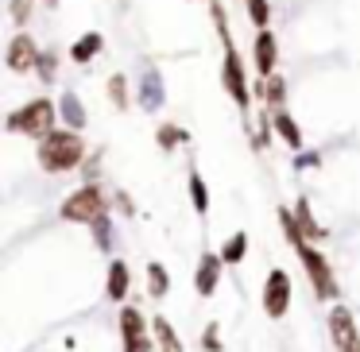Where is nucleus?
<instances>
[{"label": "nucleus", "mask_w": 360, "mask_h": 352, "mask_svg": "<svg viewBox=\"0 0 360 352\" xmlns=\"http://www.w3.org/2000/svg\"><path fill=\"white\" fill-rule=\"evenodd\" d=\"M279 217H283V228H287V236H290V244H295L298 259H302V267L310 271L318 298H333V294H337V282H333V271H329V263L321 259V252L310 248V240L302 236V228H298V217H295V213L279 209Z\"/></svg>", "instance_id": "1"}, {"label": "nucleus", "mask_w": 360, "mask_h": 352, "mask_svg": "<svg viewBox=\"0 0 360 352\" xmlns=\"http://www.w3.org/2000/svg\"><path fill=\"white\" fill-rule=\"evenodd\" d=\"M86 148H82L78 132H51L47 140L39 143V163L43 171H74L82 163Z\"/></svg>", "instance_id": "2"}, {"label": "nucleus", "mask_w": 360, "mask_h": 352, "mask_svg": "<svg viewBox=\"0 0 360 352\" xmlns=\"http://www.w3.org/2000/svg\"><path fill=\"white\" fill-rule=\"evenodd\" d=\"M213 20H217L221 39H225V86H229V93H233V101L248 112V82H244V63H240V55H236L233 39H229V32H225V12H221L217 0H213Z\"/></svg>", "instance_id": "3"}, {"label": "nucleus", "mask_w": 360, "mask_h": 352, "mask_svg": "<svg viewBox=\"0 0 360 352\" xmlns=\"http://www.w3.org/2000/svg\"><path fill=\"white\" fill-rule=\"evenodd\" d=\"M51 124H55V105L51 101H32L27 109H20V112H12L8 117V128L12 132H24V136H43L47 140L51 136Z\"/></svg>", "instance_id": "4"}, {"label": "nucleus", "mask_w": 360, "mask_h": 352, "mask_svg": "<svg viewBox=\"0 0 360 352\" xmlns=\"http://www.w3.org/2000/svg\"><path fill=\"white\" fill-rule=\"evenodd\" d=\"M63 217L66 221H78V225H97L105 217V197L97 186H82L78 194H70L63 202Z\"/></svg>", "instance_id": "5"}, {"label": "nucleus", "mask_w": 360, "mask_h": 352, "mask_svg": "<svg viewBox=\"0 0 360 352\" xmlns=\"http://www.w3.org/2000/svg\"><path fill=\"white\" fill-rule=\"evenodd\" d=\"M264 310L267 318H283L290 310V275L283 267H275L267 275V287H264Z\"/></svg>", "instance_id": "6"}, {"label": "nucleus", "mask_w": 360, "mask_h": 352, "mask_svg": "<svg viewBox=\"0 0 360 352\" xmlns=\"http://www.w3.org/2000/svg\"><path fill=\"white\" fill-rule=\"evenodd\" d=\"M120 337H124V352H151L148 341V321L136 306H124L120 310Z\"/></svg>", "instance_id": "7"}, {"label": "nucleus", "mask_w": 360, "mask_h": 352, "mask_svg": "<svg viewBox=\"0 0 360 352\" xmlns=\"http://www.w3.org/2000/svg\"><path fill=\"white\" fill-rule=\"evenodd\" d=\"M329 337L341 352H360V333H356V321L345 306H333L329 310Z\"/></svg>", "instance_id": "8"}, {"label": "nucleus", "mask_w": 360, "mask_h": 352, "mask_svg": "<svg viewBox=\"0 0 360 352\" xmlns=\"http://www.w3.org/2000/svg\"><path fill=\"white\" fill-rule=\"evenodd\" d=\"M221 267H225L221 252H205V256H202V263H198V275H194V287H198V294H202V298H210L213 290H217Z\"/></svg>", "instance_id": "9"}, {"label": "nucleus", "mask_w": 360, "mask_h": 352, "mask_svg": "<svg viewBox=\"0 0 360 352\" xmlns=\"http://www.w3.org/2000/svg\"><path fill=\"white\" fill-rule=\"evenodd\" d=\"M8 66L16 74H24V70H32V66H35V43H32V35H16V39L8 43Z\"/></svg>", "instance_id": "10"}, {"label": "nucleus", "mask_w": 360, "mask_h": 352, "mask_svg": "<svg viewBox=\"0 0 360 352\" xmlns=\"http://www.w3.org/2000/svg\"><path fill=\"white\" fill-rule=\"evenodd\" d=\"M275 63H279L275 35H271V32H259V39H256V70L264 74V78H271V74H275Z\"/></svg>", "instance_id": "11"}, {"label": "nucleus", "mask_w": 360, "mask_h": 352, "mask_svg": "<svg viewBox=\"0 0 360 352\" xmlns=\"http://www.w3.org/2000/svg\"><path fill=\"white\" fill-rule=\"evenodd\" d=\"M128 282H132V275H128V263H112L109 267V298L112 302H124V294H128Z\"/></svg>", "instance_id": "12"}, {"label": "nucleus", "mask_w": 360, "mask_h": 352, "mask_svg": "<svg viewBox=\"0 0 360 352\" xmlns=\"http://www.w3.org/2000/svg\"><path fill=\"white\" fill-rule=\"evenodd\" d=\"M143 105H148L151 112L163 105V82H159L155 70H143Z\"/></svg>", "instance_id": "13"}, {"label": "nucleus", "mask_w": 360, "mask_h": 352, "mask_svg": "<svg viewBox=\"0 0 360 352\" xmlns=\"http://www.w3.org/2000/svg\"><path fill=\"white\" fill-rule=\"evenodd\" d=\"M97 51H101V35H97V32H89V35H82V39L74 43L70 58H74V63H89V58H94Z\"/></svg>", "instance_id": "14"}, {"label": "nucleus", "mask_w": 360, "mask_h": 352, "mask_svg": "<svg viewBox=\"0 0 360 352\" xmlns=\"http://www.w3.org/2000/svg\"><path fill=\"white\" fill-rule=\"evenodd\" d=\"M155 337H159V348H163V352H182L179 333L171 329V321H167V318H155Z\"/></svg>", "instance_id": "15"}, {"label": "nucleus", "mask_w": 360, "mask_h": 352, "mask_svg": "<svg viewBox=\"0 0 360 352\" xmlns=\"http://www.w3.org/2000/svg\"><path fill=\"white\" fill-rule=\"evenodd\" d=\"M244 248H248V233H233V236H229V244L221 248V259H225V263H240Z\"/></svg>", "instance_id": "16"}, {"label": "nucleus", "mask_w": 360, "mask_h": 352, "mask_svg": "<svg viewBox=\"0 0 360 352\" xmlns=\"http://www.w3.org/2000/svg\"><path fill=\"white\" fill-rule=\"evenodd\" d=\"M275 132L283 136V140L290 143V148H302V136H298V128H295V120L287 117V112H275Z\"/></svg>", "instance_id": "17"}, {"label": "nucleus", "mask_w": 360, "mask_h": 352, "mask_svg": "<svg viewBox=\"0 0 360 352\" xmlns=\"http://www.w3.org/2000/svg\"><path fill=\"white\" fill-rule=\"evenodd\" d=\"M167 287H171V282H167V267H163V263H151V267H148V290H151L155 298H163Z\"/></svg>", "instance_id": "18"}, {"label": "nucleus", "mask_w": 360, "mask_h": 352, "mask_svg": "<svg viewBox=\"0 0 360 352\" xmlns=\"http://www.w3.org/2000/svg\"><path fill=\"white\" fill-rule=\"evenodd\" d=\"M63 117L70 120V128L86 124V112H82V105H78V97H74V93H63Z\"/></svg>", "instance_id": "19"}, {"label": "nucleus", "mask_w": 360, "mask_h": 352, "mask_svg": "<svg viewBox=\"0 0 360 352\" xmlns=\"http://www.w3.org/2000/svg\"><path fill=\"white\" fill-rule=\"evenodd\" d=\"M190 194H194V209H198V213L210 209V197H205V182H202V174H198V171H190Z\"/></svg>", "instance_id": "20"}, {"label": "nucleus", "mask_w": 360, "mask_h": 352, "mask_svg": "<svg viewBox=\"0 0 360 352\" xmlns=\"http://www.w3.org/2000/svg\"><path fill=\"white\" fill-rule=\"evenodd\" d=\"M109 93H112V105H117V109H124V105H128V86H124L120 74H112V78H109Z\"/></svg>", "instance_id": "21"}, {"label": "nucleus", "mask_w": 360, "mask_h": 352, "mask_svg": "<svg viewBox=\"0 0 360 352\" xmlns=\"http://www.w3.org/2000/svg\"><path fill=\"white\" fill-rule=\"evenodd\" d=\"M248 12H252V24L259 32H267V0H248Z\"/></svg>", "instance_id": "22"}, {"label": "nucleus", "mask_w": 360, "mask_h": 352, "mask_svg": "<svg viewBox=\"0 0 360 352\" xmlns=\"http://www.w3.org/2000/svg\"><path fill=\"white\" fill-rule=\"evenodd\" d=\"M179 140H186V132H182V128H163V132H159V143H163V148H174Z\"/></svg>", "instance_id": "23"}, {"label": "nucleus", "mask_w": 360, "mask_h": 352, "mask_svg": "<svg viewBox=\"0 0 360 352\" xmlns=\"http://www.w3.org/2000/svg\"><path fill=\"white\" fill-rule=\"evenodd\" d=\"M267 101H271V105H283V78H271V82H267Z\"/></svg>", "instance_id": "24"}, {"label": "nucleus", "mask_w": 360, "mask_h": 352, "mask_svg": "<svg viewBox=\"0 0 360 352\" xmlns=\"http://www.w3.org/2000/svg\"><path fill=\"white\" fill-rule=\"evenodd\" d=\"M97 240H101V248H109V217L97 221Z\"/></svg>", "instance_id": "25"}, {"label": "nucleus", "mask_w": 360, "mask_h": 352, "mask_svg": "<svg viewBox=\"0 0 360 352\" xmlns=\"http://www.w3.org/2000/svg\"><path fill=\"white\" fill-rule=\"evenodd\" d=\"M205 348H210V352H217V348H221V341H217V325L205 329Z\"/></svg>", "instance_id": "26"}]
</instances>
